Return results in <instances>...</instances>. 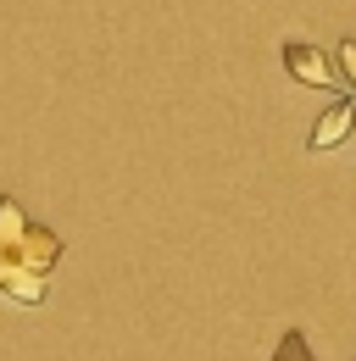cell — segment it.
Segmentation results:
<instances>
[{
  "label": "cell",
  "mask_w": 356,
  "mask_h": 361,
  "mask_svg": "<svg viewBox=\"0 0 356 361\" xmlns=\"http://www.w3.org/2000/svg\"><path fill=\"white\" fill-rule=\"evenodd\" d=\"M61 256V239L44 223H28L23 206L6 195L0 200V289L17 300H44V278Z\"/></svg>",
  "instance_id": "1"
},
{
  "label": "cell",
  "mask_w": 356,
  "mask_h": 361,
  "mask_svg": "<svg viewBox=\"0 0 356 361\" xmlns=\"http://www.w3.org/2000/svg\"><path fill=\"white\" fill-rule=\"evenodd\" d=\"M284 67H290V78L295 84H312V90H334L340 78H334V67H328V56L307 39H290L284 45Z\"/></svg>",
  "instance_id": "2"
},
{
  "label": "cell",
  "mask_w": 356,
  "mask_h": 361,
  "mask_svg": "<svg viewBox=\"0 0 356 361\" xmlns=\"http://www.w3.org/2000/svg\"><path fill=\"white\" fill-rule=\"evenodd\" d=\"M351 128H356V100L345 94V100H334V106L317 117V128H312V150H334Z\"/></svg>",
  "instance_id": "3"
},
{
  "label": "cell",
  "mask_w": 356,
  "mask_h": 361,
  "mask_svg": "<svg viewBox=\"0 0 356 361\" xmlns=\"http://www.w3.org/2000/svg\"><path fill=\"white\" fill-rule=\"evenodd\" d=\"M273 361H312V345H307V334H295V328H290V334L278 339Z\"/></svg>",
  "instance_id": "4"
},
{
  "label": "cell",
  "mask_w": 356,
  "mask_h": 361,
  "mask_svg": "<svg viewBox=\"0 0 356 361\" xmlns=\"http://www.w3.org/2000/svg\"><path fill=\"white\" fill-rule=\"evenodd\" d=\"M340 73H345V84L356 90V39H345V45H340Z\"/></svg>",
  "instance_id": "5"
}]
</instances>
